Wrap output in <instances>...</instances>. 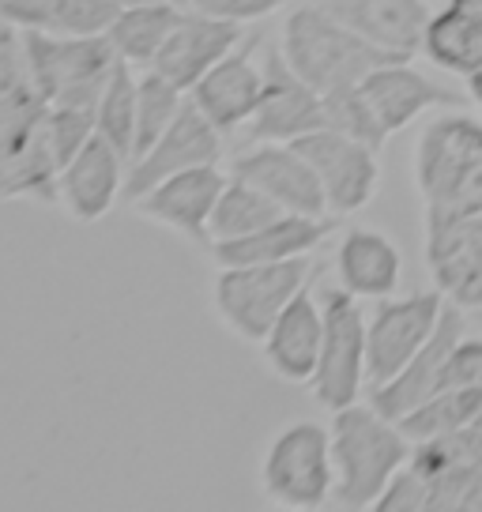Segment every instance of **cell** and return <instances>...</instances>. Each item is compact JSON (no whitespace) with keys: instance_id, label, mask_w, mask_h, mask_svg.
Returning a JSON list of instances; mask_svg holds the SVG:
<instances>
[{"instance_id":"7c38bea8","label":"cell","mask_w":482,"mask_h":512,"mask_svg":"<svg viewBox=\"0 0 482 512\" xmlns=\"http://www.w3.org/2000/svg\"><path fill=\"white\" fill-rule=\"evenodd\" d=\"M294 147L309 159V166L321 177L324 200L332 215H354L373 200L377 181H381V166L370 144L351 140L336 128H317L302 140H294Z\"/></svg>"},{"instance_id":"83f0119b","label":"cell","mask_w":482,"mask_h":512,"mask_svg":"<svg viewBox=\"0 0 482 512\" xmlns=\"http://www.w3.org/2000/svg\"><path fill=\"white\" fill-rule=\"evenodd\" d=\"M283 208L275 204L268 192H260L257 185L241 181V177L230 174L223 196L215 204V215H211V245L215 241H234L253 234L260 226H268L272 219H279Z\"/></svg>"},{"instance_id":"277c9868","label":"cell","mask_w":482,"mask_h":512,"mask_svg":"<svg viewBox=\"0 0 482 512\" xmlns=\"http://www.w3.org/2000/svg\"><path fill=\"white\" fill-rule=\"evenodd\" d=\"M23 49L31 64V80L49 106H91L95 110L113 68L117 49L110 34H57V31H23Z\"/></svg>"},{"instance_id":"9a60e30c","label":"cell","mask_w":482,"mask_h":512,"mask_svg":"<svg viewBox=\"0 0 482 512\" xmlns=\"http://www.w3.org/2000/svg\"><path fill=\"white\" fill-rule=\"evenodd\" d=\"M230 174L268 192L275 204L294 215H332L324 200L321 177L294 144H253L241 151Z\"/></svg>"},{"instance_id":"5b68a950","label":"cell","mask_w":482,"mask_h":512,"mask_svg":"<svg viewBox=\"0 0 482 512\" xmlns=\"http://www.w3.org/2000/svg\"><path fill=\"white\" fill-rule=\"evenodd\" d=\"M61 166L49 147V102L38 87L0 106V200L61 204Z\"/></svg>"},{"instance_id":"8fae6325","label":"cell","mask_w":482,"mask_h":512,"mask_svg":"<svg viewBox=\"0 0 482 512\" xmlns=\"http://www.w3.org/2000/svg\"><path fill=\"white\" fill-rule=\"evenodd\" d=\"M324 125H328L324 95L290 68L283 49H268L264 53V95H260L257 113L245 125L249 144H294Z\"/></svg>"},{"instance_id":"30bf717a","label":"cell","mask_w":482,"mask_h":512,"mask_svg":"<svg viewBox=\"0 0 482 512\" xmlns=\"http://www.w3.org/2000/svg\"><path fill=\"white\" fill-rule=\"evenodd\" d=\"M441 290H415L407 298H381L377 313L366 320V354H370V388L392 381L426 339L437 332V320L445 313Z\"/></svg>"},{"instance_id":"cb8c5ba5","label":"cell","mask_w":482,"mask_h":512,"mask_svg":"<svg viewBox=\"0 0 482 512\" xmlns=\"http://www.w3.org/2000/svg\"><path fill=\"white\" fill-rule=\"evenodd\" d=\"M336 275L339 287L351 290L354 298L381 302V298H392L396 287H400L403 256L388 234L354 226V230L343 234L336 249Z\"/></svg>"},{"instance_id":"7a4b0ae2","label":"cell","mask_w":482,"mask_h":512,"mask_svg":"<svg viewBox=\"0 0 482 512\" xmlns=\"http://www.w3.org/2000/svg\"><path fill=\"white\" fill-rule=\"evenodd\" d=\"M283 57L287 64L321 95L343 91V87H358L370 76L373 68H381L388 61H400L385 49H377L366 42L362 34H354L351 27H343L339 19H332L324 8H317L313 0L294 8L283 23Z\"/></svg>"},{"instance_id":"8992f818","label":"cell","mask_w":482,"mask_h":512,"mask_svg":"<svg viewBox=\"0 0 482 512\" xmlns=\"http://www.w3.org/2000/svg\"><path fill=\"white\" fill-rule=\"evenodd\" d=\"M309 279H313L309 256L275 260V264H234V268H219L211 302L234 336L264 343L279 313L294 302L298 290L309 287Z\"/></svg>"},{"instance_id":"5bb4252c","label":"cell","mask_w":482,"mask_h":512,"mask_svg":"<svg viewBox=\"0 0 482 512\" xmlns=\"http://www.w3.org/2000/svg\"><path fill=\"white\" fill-rule=\"evenodd\" d=\"M226 181L230 177L219 170V162H211V166H196V170L166 177L132 204L147 223H159L181 238L211 249V215H215Z\"/></svg>"},{"instance_id":"d6986e66","label":"cell","mask_w":482,"mask_h":512,"mask_svg":"<svg viewBox=\"0 0 482 512\" xmlns=\"http://www.w3.org/2000/svg\"><path fill=\"white\" fill-rule=\"evenodd\" d=\"M332 19L400 61L422 53V38L434 19L426 0H313Z\"/></svg>"},{"instance_id":"3957f363","label":"cell","mask_w":482,"mask_h":512,"mask_svg":"<svg viewBox=\"0 0 482 512\" xmlns=\"http://www.w3.org/2000/svg\"><path fill=\"white\" fill-rule=\"evenodd\" d=\"M415 185L426 208H475L482 204V121L449 110L415 140Z\"/></svg>"},{"instance_id":"f1b7e54d","label":"cell","mask_w":482,"mask_h":512,"mask_svg":"<svg viewBox=\"0 0 482 512\" xmlns=\"http://www.w3.org/2000/svg\"><path fill=\"white\" fill-rule=\"evenodd\" d=\"M185 102H189V95L177 83L159 76L155 68H147L136 80V147H132V159H140L147 147L174 125L177 113L185 110Z\"/></svg>"},{"instance_id":"6da1fadb","label":"cell","mask_w":482,"mask_h":512,"mask_svg":"<svg viewBox=\"0 0 482 512\" xmlns=\"http://www.w3.org/2000/svg\"><path fill=\"white\" fill-rule=\"evenodd\" d=\"M415 445L407 441L400 422L385 418L373 403H351L332 411V464L336 490L332 505L339 509H377L388 482L396 479Z\"/></svg>"},{"instance_id":"44dd1931","label":"cell","mask_w":482,"mask_h":512,"mask_svg":"<svg viewBox=\"0 0 482 512\" xmlns=\"http://www.w3.org/2000/svg\"><path fill=\"white\" fill-rule=\"evenodd\" d=\"M129 159L102 136H91L76 159L61 166L57 192H61V208L76 223H98L106 219L117 204V196H125V177H129Z\"/></svg>"},{"instance_id":"4fadbf2b","label":"cell","mask_w":482,"mask_h":512,"mask_svg":"<svg viewBox=\"0 0 482 512\" xmlns=\"http://www.w3.org/2000/svg\"><path fill=\"white\" fill-rule=\"evenodd\" d=\"M223 128H215L204 113L193 106V98L185 102V110L177 113V121L162 132L155 144L147 147L140 159L129 162L125 177V200H140L147 189H155L159 181L196 166H211L223 159Z\"/></svg>"},{"instance_id":"74e56055","label":"cell","mask_w":482,"mask_h":512,"mask_svg":"<svg viewBox=\"0 0 482 512\" xmlns=\"http://www.w3.org/2000/svg\"><path fill=\"white\" fill-rule=\"evenodd\" d=\"M117 8H136V4H151V0H113Z\"/></svg>"},{"instance_id":"ba28073f","label":"cell","mask_w":482,"mask_h":512,"mask_svg":"<svg viewBox=\"0 0 482 512\" xmlns=\"http://www.w3.org/2000/svg\"><path fill=\"white\" fill-rule=\"evenodd\" d=\"M324 302V343L313 373V396L328 411H343L358 403L362 388H370V354H366V313L351 290L332 287Z\"/></svg>"},{"instance_id":"ac0fdd59","label":"cell","mask_w":482,"mask_h":512,"mask_svg":"<svg viewBox=\"0 0 482 512\" xmlns=\"http://www.w3.org/2000/svg\"><path fill=\"white\" fill-rule=\"evenodd\" d=\"M260 38H245L238 49H230L223 61L211 68L204 80L196 83L189 98L215 128L234 132L245 128L257 113L264 95V64L257 61Z\"/></svg>"},{"instance_id":"ffe728a7","label":"cell","mask_w":482,"mask_h":512,"mask_svg":"<svg viewBox=\"0 0 482 512\" xmlns=\"http://www.w3.org/2000/svg\"><path fill=\"white\" fill-rule=\"evenodd\" d=\"M362 91L373 102V110L381 117V125L388 128V136L415 125L422 113L460 110L467 102L464 91H452L445 83L430 80L426 72L411 68V61H388L381 68H373L370 76L362 80Z\"/></svg>"},{"instance_id":"603a6c76","label":"cell","mask_w":482,"mask_h":512,"mask_svg":"<svg viewBox=\"0 0 482 512\" xmlns=\"http://www.w3.org/2000/svg\"><path fill=\"white\" fill-rule=\"evenodd\" d=\"M332 230H336V215H294V211H283L279 219H272V223L253 230V234H245V238L215 241L211 260L219 268L294 260V256L317 253Z\"/></svg>"},{"instance_id":"f35d334b","label":"cell","mask_w":482,"mask_h":512,"mask_svg":"<svg viewBox=\"0 0 482 512\" xmlns=\"http://www.w3.org/2000/svg\"><path fill=\"white\" fill-rule=\"evenodd\" d=\"M475 430H482V415H479V422H475Z\"/></svg>"},{"instance_id":"f546056e","label":"cell","mask_w":482,"mask_h":512,"mask_svg":"<svg viewBox=\"0 0 482 512\" xmlns=\"http://www.w3.org/2000/svg\"><path fill=\"white\" fill-rule=\"evenodd\" d=\"M95 128L102 140H110L125 159L132 162L136 147V76L129 61H117L106 91L95 106Z\"/></svg>"},{"instance_id":"52a82bcc","label":"cell","mask_w":482,"mask_h":512,"mask_svg":"<svg viewBox=\"0 0 482 512\" xmlns=\"http://www.w3.org/2000/svg\"><path fill=\"white\" fill-rule=\"evenodd\" d=\"M260 490L279 509H324L332 501V490H336L332 430H324L321 422L283 426L260 460Z\"/></svg>"},{"instance_id":"836d02e7","label":"cell","mask_w":482,"mask_h":512,"mask_svg":"<svg viewBox=\"0 0 482 512\" xmlns=\"http://www.w3.org/2000/svg\"><path fill=\"white\" fill-rule=\"evenodd\" d=\"M445 388H482V336H464L452 347L441 377V392Z\"/></svg>"},{"instance_id":"d590c367","label":"cell","mask_w":482,"mask_h":512,"mask_svg":"<svg viewBox=\"0 0 482 512\" xmlns=\"http://www.w3.org/2000/svg\"><path fill=\"white\" fill-rule=\"evenodd\" d=\"M53 0H0V19L19 31H49Z\"/></svg>"},{"instance_id":"d4e9b609","label":"cell","mask_w":482,"mask_h":512,"mask_svg":"<svg viewBox=\"0 0 482 512\" xmlns=\"http://www.w3.org/2000/svg\"><path fill=\"white\" fill-rule=\"evenodd\" d=\"M181 8L174 0H151V4H136V8H121V16L113 19L110 34L117 57L129 64H144L151 68V61L159 57V49L166 46V38L174 34Z\"/></svg>"},{"instance_id":"484cf974","label":"cell","mask_w":482,"mask_h":512,"mask_svg":"<svg viewBox=\"0 0 482 512\" xmlns=\"http://www.w3.org/2000/svg\"><path fill=\"white\" fill-rule=\"evenodd\" d=\"M482 415V388H445L430 396L426 403H418L411 415L400 418V430L407 433L411 445L422 441H437L449 433L471 430Z\"/></svg>"},{"instance_id":"4316f807","label":"cell","mask_w":482,"mask_h":512,"mask_svg":"<svg viewBox=\"0 0 482 512\" xmlns=\"http://www.w3.org/2000/svg\"><path fill=\"white\" fill-rule=\"evenodd\" d=\"M422 53L437 68L471 80V76L482 72V23H471V19L456 16L452 8H441V12H434L430 27H426Z\"/></svg>"},{"instance_id":"4dcf8cb0","label":"cell","mask_w":482,"mask_h":512,"mask_svg":"<svg viewBox=\"0 0 482 512\" xmlns=\"http://www.w3.org/2000/svg\"><path fill=\"white\" fill-rule=\"evenodd\" d=\"M324 117H328V125L324 128H336V132L351 136V140L370 144L373 151H385L388 128L381 125V117H377L373 102L366 98V91H362V83L324 95Z\"/></svg>"},{"instance_id":"2e32d148","label":"cell","mask_w":482,"mask_h":512,"mask_svg":"<svg viewBox=\"0 0 482 512\" xmlns=\"http://www.w3.org/2000/svg\"><path fill=\"white\" fill-rule=\"evenodd\" d=\"M467 336V313L460 305H445V313L437 320V332L426 339V347L407 362V366L392 377V381L370 388V403L385 418L400 422L403 415H411L418 403H426L430 396L441 392V377H445V362H449L452 347Z\"/></svg>"},{"instance_id":"d6a6232c","label":"cell","mask_w":482,"mask_h":512,"mask_svg":"<svg viewBox=\"0 0 482 512\" xmlns=\"http://www.w3.org/2000/svg\"><path fill=\"white\" fill-rule=\"evenodd\" d=\"M95 132L98 128L91 106H49V147H53L57 166H68L76 159Z\"/></svg>"},{"instance_id":"8d00e7d4","label":"cell","mask_w":482,"mask_h":512,"mask_svg":"<svg viewBox=\"0 0 482 512\" xmlns=\"http://www.w3.org/2000/svg\"><path fill=\"white\" fill-rule=\"evenodd\" d=\"M445 8H452L456 16L471 19V23H482V0H449Z\"/></svg>"},{"instance_id":"9c48e42d","label":"cell","mask_w":482,"mask_h":512,"mask_svg":"<svg viewBox=\"0 0 482 512\" xmlns=\"http://www.w3.org/2000/svg\"><path fill=\"white\" fill-rule=\"evenodd\" d=\"M426 268L445 302L482 309V204L426 208Z\"/></svg>"},{"instance_id":"7402d4cb","label":"cell","mask_w":482,"mask_h":512,"mask_svg":"<svg viewBox=\"0 0 482 512\" xmlns=\"http://www.w3.org/2000/svg\"><path fill=\"white\" fill-rule=\"evenodd\" d=\"M321 343H324V302L313 294V283H309L279 313L272 332L260 343V351H264V362L272 366L275 377H283L290 384H309L313 373H317Z\"/></svg>"},{"instance_id":"1f68e13d","label":"cell","mask_w":482,"mask_h":512,"mask_svg":"<svg viewBox=\"0 0 482 512\" xmlns=\"http://www.w3.org/2000/svg\"><path fill=\"white\" fill-rule=\"evenodd\" d=\"M117 16H121V8L113 0H53V8H49V31L76 34V38L106 34Z\"/></svg>"},{"instance_id":"e0dca14e","label":"cell","mask_w":482,"mask_h":512,"mask_svg":"<svg viewBox=\"0 0 482 512\" xmlns=\"http://www.w3.org/2000/svg\"><path fill=\"white\" fill-rule=\"evenodd\" d=\"M241 42H245L241 23L189 8V12H181L174 34L166 38V46L159 49L151 68L189 95L196 83L204 80L211 68L223 61L230 49H238Z\"/></svg>"},{"instance_id":"e575fe53","label":"cell","mask_w":482,"mask_h":512,"mask_svg":"<svg viewBox=\"0 0 482 512\" xmlns=\"http://www.w3.org/2000/svg\"><path fill=\"white\" fill-rule=\"evenodd\" d=\"M287 0H189V8L196 12H208V16H223L234 19V23H253V19H264L279 12Z\"/></svg>"}]
</instances>
